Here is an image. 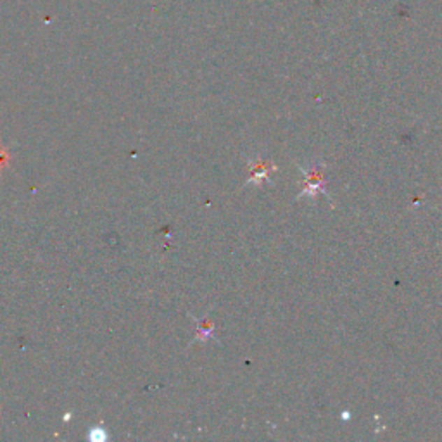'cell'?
Wrapping results in <instances>:
<instances>
[{"mask_svg": "<svg viewBox=\"0 0 442 442\" xmlns=\"http://www.w3.org/2000/svg\"><path fill=\"white\" fill-rule=\"evenodd\" d=\"M306 178V189L299 197H316L320 192L325 190V180H323V164H311L308 169L299 166Z\"/></svg>", "mask_w": 442, "mask_h": 442, "instance_id": "1", "label": "cell"}]
</instances>
